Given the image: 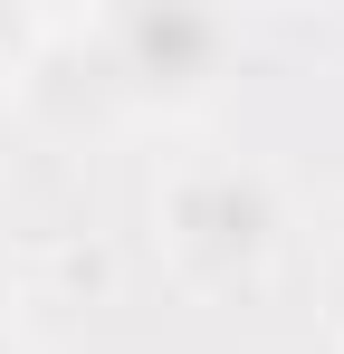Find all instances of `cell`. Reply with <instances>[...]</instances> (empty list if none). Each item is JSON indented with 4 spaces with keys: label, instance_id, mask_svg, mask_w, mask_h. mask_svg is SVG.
Instances as JSON below:
<instances>
[{
    "label": "cell",
    "instance_id": "1",
    "mask_svg": "<svg viewBox=\"0 0 344 354\" xmlns=\"http://www.w3.org/2000/svg\"><path fill=\"white\" fill-rule=\"evenodd\" d=\"M163 239L172 259L191 268V278H258L268 268V249H278V192L268 173H249V163H201V173H182L163 192Z\"/></svg>",
    "mask_w": 344,
    "mask_h": 354
},
{
    "label": "cell",
    "instance_id": "2",
    "mask_svg": "<svg viewBox=\"0 0 344 354\" xmlns=\"http://www.w3.org/2000/svg\"><path fill=\"white\" fill-rule=\"evenodd\" d=\"M115 48H124V77H144V86H201V77L220 67V48H229V19L182 10V0L124 10V19H115Z\"/></svg>",
    "mask_w": 344,
    "mask_h": 354
},
{
    "label": "cell",
    "instance_id": "3",
    "mask_svg": "<svg viewBox=\"0 0 344 354\" xmlns=\"http://www.w3.org/2000/svg\"><path fill=\"white\" fill-rule=\"evenodd\" d=\"M19 48H29V19H19V10H0V67L19 58Z\"/></svg>",
    "mask_w": 344,
    "mask_h": 354
},
{
    "label": "cell",
    "instance_id": "4",
    "mask_svg": "<svg viewBox=\"0 0 344 354\" xmlns=\"http://www.w3.org/2000/svg\"><path fill=\"white\" fill-rule=\"evenodd\" d=\"M0 354H29V345H10V335H0Z\"/></svg>",
    "mask_w": 344,
    "mask_h": 354
}]
</instances>
